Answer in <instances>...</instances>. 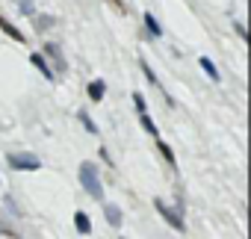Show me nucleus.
Listing matches in <instances>:
<instances>
[{
	"label": "nucleus",
	"mask_w": 251,
	"mask_h": 239,
	"mask_svg": "<svg viewBox=\"0 0 251 239\" xmlns=\"http://www.w3.org/2000/svg\"><path fill=\"white\" fill-rule=\"evenodd\" d=\"M77 174H80V186H83L95 201H100V198H103V183H100V171H98V166L86 160V163H80V171H77Z\"/></svg>",
	"instance_id": "1"
},
{
	"label": "nucleus",
	"mask_w": 251,
	"mask_h": 239,
	"mask_svg": "<svg viewBox=\"0 0 251 239\" xmlns=\"http://www.w3.org/2000/svg\"><path fill=\"white\" fill-rule=\"evenodd\" d=\"M154 207H157V213L166 218V224L169 227H175V230H186V221H183V201L177 198V207H169L166 201H154Z\"/></svg>",
	"instance_id": "2"
},
{
	"label": "nucleus",
	"mask_w": 251,
	"mask_h": 239,
	"mask_svg": "<svg viewBox=\"0 0 251 239\" xmlns=\"http://www.w3.org/2000/svg\"><path fill=\"white\" fill-rule=\"evenodd\" d=\"M6 163H9V168H15V171H39V168H42V160H39L36 154H9Z\"/></svg>",
	"instance_id": "3"
},
{
	"label": "nucleus",
	"mask_w": 251,
	"mask_h": 239,
	"mask_svg": "<svg viewBox=\"0 0 251 239\" xmlns=\"http://www.w3.org/2000/svg\"><path fill=\"white\" fill-rule=\"evenodd\" d=\"M42 56L53 62V74H65V71H68V62H65V56H62V48H59L56 42H48V45L42 48Z\"/></svg>",
	"instance_id": "4"
},
{
	"label": "nucleus",
	"mask_w": 251,
	"mask_h": 239,
	"mask_svg": "<svg viewBox=\"0 0 251 239\" xmlns=\"http://www.w3.org/2000/svg\"><path fill=\"white\" fill-rule=\"evenodd\" d=\"M0 30H3V33L12 39V42H18V45H27V36H24V33H21V30H18V27H15L9 18H3V15H0Z\"/></svg>",
	"instance_id": "5"
},
{
	"label": "nucleus",
	"mask_w": 251,
	"mask_h": 239,
	"mask_svg": "<svg viewBox=\"0 0 251 239\" xmlns=\"http://www.w3.org/2000/svg\"><path fill=\"white\" fill-rule=\"evenodd\" d=\"M86 95H89V100L100 103V100H103V95H106V80H89Z\"/></svg>",
	"instance_id": "6"
},
{
	"label": "nucleus",
	"mask_w": 251,
	"mask_h": 239,
	"mask_svg": "<svg viewBox=\"0 0 251 239\" xmlns=\"http://www.w3.org/2000/svg\"><path fill=\"white\" fill-rule=\"evenodd\" d=\"M30 62H33V65H36V68L42 71V77H45V80H50V83L56 80V74H53V68L48 65V59H45L42 53H30Z\"/></svg>",
	"instance_id": "7"
},
{
	"label": "nucleus",
	"mask_w": 251,
	"mask_h": 239,
	"mask_svg": "<svg viewBox=\"0 0 251 239\" xmlns=\"http://www.w3.org/2000/svg\"><path fill=\"white\" fill-rule=\"evenodd\" d=\"M74 230H77L80 236H89V233H92V218H89V213H83V210L74 213Z\"/></svg>",
	"instance_id": "8"
},
{
	"label": "nucleus",
	"mask_w": 251,
	"mask_h": 239,
	"mask_svg": "<svg viewBox=\"0 0 251 239\" xmlns=\"http://www.w3.org/2000/svg\"><path fill=\"white\" fill-rule=\"evenodd\" d=\"M157 151H160V157H163V160H166L172 168L177 166V160H175V151H172V148H169V142H163L160 136H157Z\"/></svg>",
	"instance_id": "9"
},
{
	"label": "nucleus",
	"mask_w": 251,
	"mask_h": 239,
	"mask_svg": "<svg viewBox=\"0 0 251 239\" xmlns=\"http://www.w3.org/2000/svg\"><path fill=\"white\" fill-rule=\"evenodd\" d=\"M103 215H106V221L112 227H121V210L115 204H103Z\"/></svg>",
	"instance_id": "10"
},
{
	"label": "nucleus",
	"mask_w": 251,
	"mask_h": 239,
	"mask_svg": "<svg viewBox=\"0 0 251 239\" xmlns=\"http://www.w3.org/2000/svg\"><path fill=\"white\" fill-rule=\"evenodd\" d=\"M145 27H148V33H151L154 39H160V36H163V27H160V21H157L151 12H145Z\"/></svg>",
	"instance_id": "11"
},
{
	"label": "nucleus",
	"mask_w": 251,
	"mask_h": 239,
	"mask_svg": "<svg viewBox=\"0 0 251 239\" xmlns=\"http://www.w3.org/2000/svg\"><path fill=\"white\" fill-rule=\"evenodd\" d=\"M198 62H201V68H204V71H207V77H210V80H213V83H219V77H222V74H219V71H216V65H213V59H207V56H201V59H198Z\"/></svg>",
	"instance_id": "12"
},
{
	"label": "nucleus",
	"mask_w": 251,
	"mask_h": 239,
	"mask_svg": "<svg viewBox=\"0 0 251 239\" xmlns=\"http://www.w3.org/2000/svg\"><path fill=\"white\" fill-rule=\"evenodd\" d=\"M139 121H142V130H145V133H151V136H160V133H157V124H154V118H151L148 112H139Z\"/></svg>",
	"instance_id": "13"
},
{
	"label": "nucleus",
	"mask_w": 251,
	"mask_h": 239,
	"mask_svg": "<svg viewBox=\"0 0 251 239\" xmlns=\"http://www.w3.org/2000/svg\"><path fill=\"white\" fill-rule=\"evenodd\" d=\"M139 65H142V74H145V77H148V83H151V86H157V89H160V80H157V74H154V71H151V65H148V59H139Z\"/></svg>",
	"instance_id": "14"
},
{
	"label": "nucleus",
	"mask_w": 251,
	"mask_h": 239,
	"mask_svg": "<svg viewBox=\"0 0 251 239\" xmlns=\"http://www.w3.org/2000/svg\"><path fill=\"white\" fill-rule=\"evenodd\" d=\"M53 24H56L53 15H36V27H39V30H48V27H53Z\"/></svg>",
	"instance_id": "15"
},
{
	"label": "nucleus",
	"mask_w": 251,
	"mask_h": 239,
	"mask_svg": "<svg viewBox=\"0 0 251 239\" xmlns=\"http://www.w3.org/2000/svg\"><path fill=\"white\" fill-rule=\"evenodd\" d=\"M133 106H136V112H148V103H145L142 92H133Z\"/></svg>",
	"instance_id": "16"
},
{
	"label": "nucleus",
	"mask_w": 251,
	"mask_h": 239,
	"mask_svg": "<svg viewBox=\"0 0 251 239\" xmlns=\"http://www.w3.org/2000/svg\"><path fill=\"white\" fill-rule=\"evenodd\" d=\"M80 121H83V127H86V130H89V133H92V136H98V124H95V121H92V118H89V115H86V112H80Z\"/></svg>",
	"instance_id": "17"
},
{
	"label": "nucleus",
	"mask_w": 251,
	"mask_h": 239,
	"mask_svg": "<svg viewBox=\"0 0 251 239\" xmlns=\"http://www.w3.org/2000/svg\"><path fill=\"white\" fill-rule=\"evenodd\" d=\"M18 9H21L24 15H36V9H33V0H21V3H18Z\"/></svg>",
	"instance_id": "18"
},
{
	"label": "nucleus",
	"mask_w": 251,
	"mask_h": 239,
	"mask_svg": "<svg viewBox=\"0 0 251 239\" xmlns=\"http://www.w3.org/2000/svg\"><path fill=\"white\" fill-rule=\"evenodd\" d=\"M109 6H112V9H115L118 15H127V6H124L121 0H109Z\"/></svg>",
	"instance_id": "19"
},
{
	"label": "nucleus",
	"mask_w": 251,
	"mask_h": 239,
	"mask_svg": "<svg viewBox=\"0 0 251 239\" xmlns=\"http://www.w3.org/2000/svg\"><path fill=\"white\" fill-rule=\"evenodd\" d=\"M121 239H124V236H121Z\"/></svg>",
	"instance_id": "20"
}]
</instances>
